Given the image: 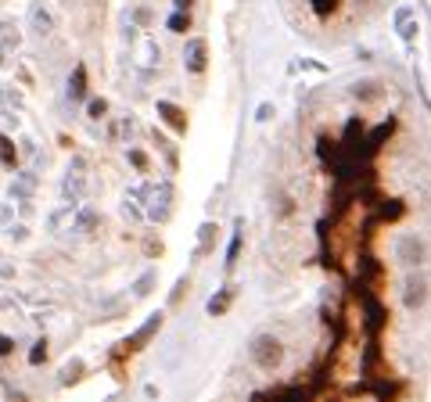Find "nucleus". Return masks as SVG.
<instances>
[{
  "label": "nucleus",
  "mask_w": 431,
  "mask_h": 402,
  "mask_svg": "<svg viewBox=\"0 0 431 402\" xmlns=\"http://www.w3.org/2000/svg\"><path fill=\"white\" fill-rule=\"evenodd\" d=\"M147 201H144V215L151 223H166L173 215V183L162 180V183H151V187L140 191Z\"/></svg>",
  "instance_id": "f257e3e1"
},
{
  "label": "nucleus",
  "mask_w": 431,
  "mask_h": 402,
  "mask_svg": "<svg viewBox=\"0 0 431 402\" xmlns=\"http://www.w3.org/2000/svg\"><path fill=\"white\" fill-rule=\"evenodd\" d=\"M248 356L259 370H277L284 363V345L277 342L273 334H256L252 337V345H248Z\"/></svg>",
  "instance_id": "f03ea898"
},
{
  "label": "nucleus",
  "mask_w": 431,
  "mask_h": 402,
  "mask_svg": "<svg viewBox=\"0 0 431 402\" xmlns=\"http://www.w3.org/2000/svg\"><path fill=\"white\" fill-rule=\"evenodd\" d=\"M61 194H65V201H72V205H79V201L86 198V162L79 159V154L72 159V166H69V173H65Z\"/></svg>",
  "instance_id": "7ed1b4c3"
},
{
  "label": "nucleus",
  "mask_w": 431,
  "mask_h": 402,
  "mask_svg": "<svg viewBox=\"0 0 431 402\" xmlns=\"http://www.w3.org/2000/svg\"><path fill=\"white\" fill-rule=\"evenodd\" d=\"M208 65V43L205 40H187V47H183V69H187L191 76H201Z\"/></svg>",
  "instance_id": "20e7f679"
},
{
  "label": "nucleus",
  "mask_w": 431,
  "mask_h": 402,
  "mask_svg": "<svg viewBox=\"0 0 431 402\" xmlns=\"http://www.w3.org/2000/svg\"><path fill=\"white\" fill-rule=\"evenodd\" d=\"M395 255H399V262H406V266H420L424 255H427V248H424L420 237H403V241L395 244Z\"/></svg>",
  "instance_id": "39448f33"
},
{
  "label": "nucleus",
  "mask_w": 431,
  "mask_h": 402,
  "mask_svg": "<svg viewBox=\"0 0 431 402\" xmlns=\"http://www.w3.org/2000/svg\"><path fill=\"white\" fill-rule=\"evenodd\" d=\"M159 119L166 122V126H169L173 133H187V112H183L180 105H173V101H159Z\"/></svg>",
  "instance_id": "423d86ee"
},
{
  "label": "nucleus",
  "mask_w": 431,
  "mask_h": 402,
  "mask_svg": "<svg viewBox=\"0 0 431 402\" xmlns=\"http://www.w3.org/2000/svg\"><path fill=\"white\" fill-rule=\"evenodd\" d=\"M72 220H76V205L65 201L61 208H54V212L47 215V230H51V234H72Z\"/></svg>",
  "instance_id": "0eeeda50"
},
{
  "label": "nucleus",
  "mask_w": 431,
  "mask_h": 402,
  "mask_svg": "<svg viewBox=\"0 0 431 402\" xmlns=\"http://www.w3.org/2000/svg\"><path fill=\"white\" fill-rule=\"evenodd\" d=\"M159 330H162V313H155V316H151V320H147V323H144V327H140L133 337H130V342H122V345H126L130 352H140V349H144V345L151 342V337L159 334Z\"/></svg>",
  "instance_id": "6e6552de"
},
{
  "label": "nucleus",
  "mask_w": 431,
  "mask_h": 402,
  "mask_svg": "<svg viewBox=\"0 0 431 402\" xmlns=\"http://www.w3.org/2000/svg\"><path fill=\"white\" fill-rule=\"evenodd\" d=\"M159 61H162V47L151 40V36H144V40H140V51H137V69H140V72H151Z\"/></svg>",
  "instance_id": "1a4fd4ad"
},
{
  "label": "nucleus",
  "mask_w": 431,
  "mask_h": 402,
  "mask_svg": "<svg viewBox=\"0 0 431 402\" xmlns=\"http://www.w3.org/2000/svg\"><path fill=\"white\" fill-rule=\"evenodd\" d=\"M29 25H33V33L37 36H51V29H54V18H51V11H47V4H37L29 8Z\"/></svg>",
  "instance_id": "9d476101"
},
{
  "label": "nucleus",
  "mask_w": 431,
  "mask_h": 402,
  "mask_svg": "<svg viewBox=\"0 0 431 402\" xmlns=\"http://www.w3.org/2000/svg\"><path fill=\"white\" fill-rule=\"evenodd\" d=\"M101 227V215L94 208H86V205H76V220H72V230L76 234H94Z\"/></svg>",
  "instance_id": "9b49d317"
},
{
  "label": "nucleus",
  "mask_w": 431,
  "mask_h": 402,
  "mask_svg": "<svg viewBox=\"0 0 431 402\" xmlns=\"http://www.w3.org/2000/svg\"><path fill=\"white\" fill-rule=\"evenodd\" d=\"M424 298H427V281H424V273H413L406 281V309H420Z\"/></svg>",
  "instance_id": "f8f14e48"
},
{
  "label": "nucleus",
  "mask_w": 431,
  "mask_h": 402,
  "mask_svg": "<svg viewBox=\"0 0 431 402\" xmlns=\"http://www.w3.org/2000/svg\"><path fill=\"white\" fill-rule=\"evenodd\" d=\"M33 191H37V173H22V176H15L11 180V198L15 201H29V198H33Z\"/></svg>",
  "instance_id": "ddd939ff"
},
{
  "label": "nucleus",
  "mask_w": 431,
  "mask_h": 402,
  "mask_svg": "<svg viewBox=\"0 0 431 402\" xmlns=\"http://www.w3.org/2000/svg\"><path fill=\"white\" fill-rule=\"evenodd\" d=\"M392 130H395V122H392V119H388V122H381V126H378L371 137H366V144H363V151H359V154H374V151L392 137Z\"/></svg>",
  "instance_id": "4468645a"
},
{
  "label": "nucleus",
  "mask_w": 431,
  "mask_h": 402,
  "mask_svg": "<svg viewBox=\"0 0 431 402\" xmlns=\"http://www.w3.org/2000/svg\"><path fill=\"white\" fill-rule=\"evenodd\" d=\"M395 29L403 40H413L417 36V22H413V8H399L395 11Z\"/></svg>",
  "instance_id": "2eb2a0df"
},
{
  "label": "nucleus",
  "mask_w": 431,
  "mask_h": 402,
  "mask_svg": "<svg viewBox=\"0 0 431 402\" xmlns=\"http://www.w3.org/2000/svg\"><path fill=\"white\" fill-rule=\"evenodd\" d=\"M313 391H317V388L291 384V388H284V391H277V395H273V402H310V398H313Z\"/></svg>",
  "instance_id": "dca6fc26"
},
{
  "label": "nucleus",
  "mask_w": 431,
  "mask_h": 402,
  "mask_svg": "<svg viewBox=\"0 0 431 402\" xmlns=\"http://www.w3.org/2000/svg\"><path fill=\"white\" fill-rule=\"evenodd\" d=\"M83 98H86V69L76 65L69 76V101H83Z\"/></svg>",
  "instance_id": "f3484780"
},
{
  "label": "nucleus",
  "mask_w": 431,
  "mask_h": 402,
  "mask_svg": "<svg viewBox=\"0 0 431 402\" xmlns=\"http://www.w3.org/2000/svg\"><path fill=\"white\" fill-rule=\"evenodd\" d=\"M403 212H406L403 201H381L374 220H378V223H395V220H403Z\"/></svg>",
  "instance_id": "a211bd4d"
},
{
  "label": "nucleus",
  "mask_w": 431,
  "mask_h": 402,
  "mask_svg": "<svg viewBox=\"0 0 431 402\" xmlns=\"http://www.w3.org/2000/svg\"><path fill=\"white\" fill-rule=\"evenodd\" d=\"M230 302H234V288H223L220 295H212L208 298V316H223L230 309Z\"/></svg>",
  "instance_id": "6ab92c4d"
},
{
  "label": "nucleus",
  "mask_w": 431,
  "mask_h": 402,
  "mask_svg": "<svg viewBox=\"0 0 431 402\" xmlns=\"http://www.w3.org/2000/svg\"><path fill=\"white\" fill-rule=\"evenodd\" d=\"M18 43H22V36L15 33V29L0 25V61H8V54H11V51H18Z\"/></svg>",
  "instance_id": "aec40b11"
},
{
  "label": "nucleus",
  "mask_w": 431,
  "mask_h": 402,
  "mask_svg": "<svg viewBox=\"0 0 431 402\" xmlns=\"http://www.w3.org/2000/svg\"><path fill=\"white\" fill-rule=\"evenodd\" d=\"M374 395L381 402H399V395H403V384L399 381H374Z\"/></svg>",
  "instance_id": "412c9836"
},
{
  "label": "nucleus",
  "mask_w": 431,
  "mask_h": 402,
  "mask_svg": "<svg viewBox=\"0 0 431 402\" xmlns=\"http://www.w3.org/2000/svg\"><path fill=\"white\" fill-rule=\"evenodd\" d=\"M241 241H244V223L237 220V230H234V237H230V248H227V269H234V266H237V255H241Z\"/></svg>",
  "instance_id": "4be33fe9"
},
{
  "label": "nucleus",
  "mask_w": 431,
  "mask_h": 402,
  "mask_svg": "<svg viewBox=\"0 0 431 402\" xmlns=\"http://www.w3.org/2000/svg\"><path fill=\"white\" fill-rule=\"evenodd\" d=\"M79 377H83V359H69L65 370H61V384H72Z\"/></svg>",
  "instance_id": "5701e85b"
},
{
  "label": "nucleus",
  "mask_w": 431,
  "mask_h": 402,
  "mask_svg": "<svg viewBox=\"0 0 431 402\" xmlns=\"http://www.w3.org/2000/svg\"><path fill=\"white\" fill-rule=\"evenodd\" d=\"M198 255H205L208 248H212V241H216V223H201V230H198Z\"/></svg>",
  "instance_id": "b1692460"
},
{
  "label": "nucleus",
  "mask_w": 431,
  "mask_h": 402,
  "mask_svg": "<svg viewBox=\"0 0 431 402\" xmlns=\"http://www.w3.org/2000/svg\"><path fill=\"white\" fill-rule=\"evenodd\" d=\"M0 162H4V166H18V151H15V144L4 133H0Z\"/></svg>",
  "instance_id": "393cba45"
},
{
  "label": "nucleus",
  "mask_w": 431,
  "mask_h": 402,
  "mask_svg": "<svg viewBox=\"0 0 431 402\" xmlns=\"http://www.w3.org/2000/svg\"><path fill=\"white\" fill-rule=\"evenodd\" d=\"M173 33H187L191 29V11H176V15H169V22H166Z\"/></svg>",
  "instance_id": "a878e982"
},
{
  "label": "nucleus",
  "mask_w": 431,
  "mask_h": 402,
  "mask_svg": "<svg viewBox=\"0 0 431 402\" xmlns=\"http://www.w3.org/2000/svg\"><path fill=\"white\" fill-rule=\"evenodd\" d=\"M151 288H155V273L147 269V273L140 276V281L133 284V298H144V295H151Z\"/></svg>",
  "instance_id": "bb28decb"
},
{
  "label": "nucleus",
  "mask_w": 431,
  "mask_h": 402,
  "mask_svg": "<svg viewBox=\"0 0 431 402\" xmlns=\"http://www.w3.org/2000/svg\"><path fill=\"white\" fill-rule=\"evenodd\" d=\"M133 130H137L133 119H119V126L112 130V137H133Z\"/></svg>",
  "instance_id": "cd10ccee"
},
{
  "label": "nucleus",
  "mask_w": 431,
  "mask_h": 402,
  "mask_svg": "<svg viewBox=\"0 0 431 402\" xmlns=\"http://www.w3.org/2000/svg\"><path fill=\"white\" fill-rule=\"evenodd\" d=\"M356 98H378V83H356Z\"/></svg>",
  "instance_id": "c85d7f7f"
},
{
  "label": "nucleus",
  "mask_w": 431,
  "mask_h": 402,
  "mask_svg": "<svg viewBox=\"0 0 431 402\" xmlns=\"http://www.w3.org/2000/svg\"><path fill=\"white\" fill-rule=\"evenodd\" d=\"M320 159H324V162H334V159H338V147H334L327 137L320 140Z\"/></svg>",
  "instance_id": "c756f323"
},
{
  "label": "nucleus",
  "mask_w": 431,
  "mask_h": 402,
  "mask_svg": "<svg viewBox=\"0 0 431 402\" xmlns=\"http://www.w3.org/2000/svg\"><path fill=\"white\" fill-rule=\"evenodd\" d=\"M130 162L140 169V173H147V154L144 151H137V147H130Z\"/></svg>",
  "instance_id": "7c9ffc66"
},
{
  "label": "nucleus",
  "mask_w": 431,
  "mask_h": 402,
  "mask_svg": "<svg viewBox=\"0 0 431 402\" xmlns=\"http://www.w3.org/2000/svg\"><path fill=\"white\" fill-rule=\"evenodd\" d=\"M8 237H11V241H25V237H29V227H25V223H11V227H8Z\"/></svg>",
  "instance_id": "2f4dec72"
},
{
  "label": "nucleus",
  "mask_w": 431,
  "mask_h": 402,
  "mask_svg": "<svg viewBox=\"0 0 431 402\" xmlns=\"http://www.w3.org/2000/svg\"><path fill=\"white\" fill-rule=\"evenodd\" d=\"M47 359V342H37V349L29 352V363H44Z\"/></svg>",
  "instance_id": "473e14b6"
},
{
  "label": "nucleus",
  "mask_w": 431,
  "mask_h": 402,
  "mask_svg": "<svg viewBox=\"0 0 431 402\" xmlns=\"http://www.w3.org/2000/svg\"><path fill=\"white\" fill-rule=\"evenodd\" d=\"M313 8H317V15H331L338 8V0H313Z\"/></svg>",
  "instance_id": "72a5a7b5"
},
{
  "label": "nucleus",
  "mask_w": 431,
  "mask_h": 402,
  "mask_svg": "<svg viewBox=\"0 0 431 402\" xmlns=\"http://www.w3.org/2000/svg\"><path fill=\"white\" fill-rule=\"evenodd\" d=\"M86 112H90V119H101V115L108 112V101H90V108H86Z\"/></svg>",
  "instance_id": "f704fd0d"
},
{
  "label": "nucleus",
  "mask_w": 431,
  "mask_h": 402,
  "mask_svg": "<svg viewBox=\"0 0 431 402\" xmlns=\"http://www.w3.org/2000/svg\"><path fill=\"white\" fill-rule=\"evenodd\" d=\"M183 288H187V276H183V281H180V284H176V288H173V298H169V302H173V305H176V302H180V298H183Z\"/></svg>",
  "instance_id": "c9c22d12"
},
{
  "label": "nucleus",
  "mask_w": 431,
  "mask_h": 402,
  "mask_svg": "<svg viewBox=\"0 0 431 402\" xmlns=\"http://www.w3.org/2000/svg\"><path fill=\"white\" fill-rule=\"evenodd\" d=\"M270 115H273V105H259V112H256V119H259V122H266Z\"/></svg>",
  "instance_id": "e433bc0d"
},
{
  "label": "nucleus",
  "mask_w": 431,
  "mask_h": 402,
  "mask_svg": "<svg viewBox=\"0 0 431 402\" xmlns=\"http://www.w3.org/2000/svg\"><path fill=\"white\" fill-rule=\"evenodd\" d=\"M15 349V342H11V337H0V356H8Z\"/></svg>",
  "instance_id": "4c0bfd02"
},
{
  "label": "nucleus",
  "mask_w": 431,
  "mask_h": 402,
  "mask_svg": "<svg viewBox=\"0 0 431 402\" xmlns=\"http://www.w3.org/2000/svg\"><path fill=\"white\" fill-rule=\"evenodd\" d=\"M176 8H180V11H191V8H194V0H176Z\"/></svg>",
  "instance_id": "58836bf2"
}]
</instances>
